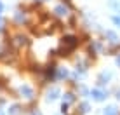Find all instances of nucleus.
<instances>
[{"mask_svg":"<svg viewBox=\"0 0 120 115\" xmlns=\"http://www.w3.org/2000/svg\"><path fill=\"white\" fill-rule=\"evenodd\" d=\"M61 46H63V49H61L63 56H68V52H71L73 49L78 46V38L73 37V35H66L63 38V42H61Z\"/></svg>","mask_w":120,"mask_h":115,"instance_id":"f257e3e1","label":"nucleus"},{"mask_svg":"<svg viewBox=\"0 0 120 115\" xmlns=\"http://www.w3.org/2000/svg\"><path fill=\"white\" fill-rule=\"evenodd\" d=\"M90 96L96 101H103L108 94H106V91H103V89H92V91H90Z\"/></svg>","mask_w":120,"mask_h":115,"instance_id":"f03ea898","label":"nucleus"},{"mask_svg":"<svg viewBox=\"0 0 120 115\" xmlns=\"http://www.w3.org/2000/svg\"><path fill=\"white\" fill-rule=\"evenodd\" d=\"M19 91H21V94L26 98V100H31V98H33V89L30 87V85H21Z\"/></svg>","mask_w":120,"mask_h":115,"instance_id":"7ed1b4c3","label":"nucleus"},{"mask_svg":"<svg viewBox=\"0 0 120 115\" xmlns=\"http://www.w3.org/2000/svg\"><path fill=\"white\" fill-rule=\"evenodd\" d=\"M57 94H59V89H57V87H52V89H49V92H47V100H49V101L56 100V98H57Z\"/></svg>","mask_w":120,"mask_h":115,"instance_id":"20e7f679","label":"nucleus"},{"mask_svg":"<svg viewBox=\"0 0 120 115\" xmlns=\"http://www.w3.org/2000/svg\"><path fill=\"white\" fill-rule=\"evenodd\" d=\"M54 12H56V16H59V18H63V16H66V14H68V9H66L64 5H57L56 9H54Z\"/></svg>","mask_w":120,"mask_h":115,"instance_id":"39448f33","label":"nucleus"},{"mask_svg":"<svg viewBox=\"0 0 120 115\" xmlns=\"http://www.w3.org/2000/svg\"><path fill=\"white\" fill-rule=\"evenodd\" d=\"M110 79H111V72H103L101 75H99V82H101V84H106Z\"/></svg>","mask_w":120,"mask_h":115,"instance_id":"423d86ee","label":"nucleus"},{"mask_svg":"<svg viewBox=\"0 0 120 115\" xmlns=\"http://www.w3.org/2000/svg\"><path fill=\"white\" fill-rule=\"evenodd\" d=\"M68 77V70L66 68H59L57 70V79H66Z\"/></svg>","mask_w":120,"mask_h":115,"instance_id":"0eeeda50","label":"nucleus"},{"mask_svg":"<svg viewBox=\"0 0 120 115\" xmlns=\"http://www.w3.org/2000/svg\"><path fill=\"white\" fill-rule=\"evenodd\" d=\"M14 18H16V21H18V23H24V21H26V16H24L23 12H16Z\"/></svg>","mask_w":120,"mask_h":115,"instance_id":"6e6552de","label":"nucleus"},{"mask_svg":"<svg viewBox=\"0 0 120 115\" xmlns=\"http://www.w3.org/2000/svg\"><path fill=\"white\" fill-rule=\"evenodd\" d=\"M106 37H108V38H110V42H111V44H115V42H117V40H118V37L115 35L113 31H106Z\"/></svg>","mask_w":120,"mask_h":115,"instance_id":"1a4fd4ad","label":"nucleus"},{"mask_svg":"<svg viewBox=\"0 0 120 115\" xmlns=\"http://www.w3.org/2000/svg\"><path fill=\"white\" fill-rule=\"evenodd\" d=\"M105 115H117V108H115V106H108V108H105Z\"/></svg>","mask_w":120,"mask_h":115,"instance_id":"9d476101","label":"nucleus"},{"mask_svg":"<svg viewBox=\"0 0 120 115\" xmlns=\"http://www.w3.org/2000/svg\"><path fill=\"white\" fill-rule=\"evenodd\" d=\"M16 40H18V44H19V46H23V44H26V37H24V35H18V37H16Z\"/></svg>","mask_w":120,"mask_h":115,"instance_id":"9b49d317","label":"nucleus"},{"mask_svg":"<svg viewBox=\"0 0 120 115\" xmlns=\"http://www.w3.org/2000/svg\"><path fill=\"white\" fill-rule=\"evenodd\" d=\"M110 7H113V9H118V11H120V0H110Z\"/></svg>","mask_w":120,"mask_h":115,"instance_id":"f8f14e48","label":"nucleus"},{"mask_svg":"<svg viewBox=\"0 0 120 115\" xmlns=\"http://www.w3.org/2000/svg\"><path fill=\"white\" fill-rule=\"evenodd\" d=\"M78 108H80V112H82V113H85V112H89V105H87V103H82L80 106H78Z\"/></svg>","mask_w":120,"mask_h":115,"instance_id":"ddd939ff","label":"nucleus"},{"mask_svg":"<svg viewBox=\"0 0 120 115\" xmlns=\"http://www.w3.org/2000/svg\"><path fill=\"white\" fill-rule=\"evenodd\" d=\"M64 96H66V103H71V101H73V94H71V92L64 94Z\"/></svg>","mask_w":120,"mask_h":115,"instance_id":"4468645a","label":"nucleus"},{"mask_svg":"<svg viewBox=\"0 0 120 115\" xmlns=\"http://www.w3.org/2000/svg\"><path fill=\"white\" fill-rule=\"evenodd\" d=\"M19 113V108H18V106H12V108H11V115H18Z\"/></svg>","mask_w":120,"mask_h":115,"instance_id":"2eb2a0df","label":"nucleus"},{"mask_svg":"<svg viewBox=\"0 0 120 115\" xmlns=\"http://www.w3.org/2000/svg\"><path fill=\"white\" fill-rule=\"evenodd\" d=\"M111 19H113V23L117 24V26H120V16H113Z\"/></svg>","mask_w":120,"mask_h":115,"instance_id":"dca6fc26","label":"nucleus"},{"mask_svg":"<svg viewBox=\"0 0 120 115\" xmlns=\"http://www.w3.org/2000/svg\"><path fill=\"white\" fill-rule=\"evenodd\" d=\"M2 12H4V4L0 2V14H2Z\"/></svg>","mask_w":120,"mask_h":115,"instance_id":"f3484780","label":"nucleus"},{"mask_svg":"<svg viewBox=\"0 0 120 115\" xmlns=\"http://www.w3.org/2000/svg\"><path fill=\"white\" fill-rule=\"evenodd\" d=\"M117 65L120 66V56H117Z\"/></svg>","mask_w":120,"mask_h":115,"instance_id":"a211bd4d","label":"nucleus"},{"mask_svg":"<svg viewBox=\"0 0 120 115\" xmlns=\"http://www.w3.org/2000/svg\"><path fill=\"white\" fill-rule=\"evenodd\" d=\"M33 115H40V113H38V112H35V113H33Z\"/></svg>","mask_w":120,"mask_h":115,"instance_id":"6ab92c4d","label":"nucleus"},{"mask_svg":"<svg viewBox=\"0 0 120 115\" xmlns=\"http://www.w3.org/2000/svg\"><path fill=\"white\" fill-rule=\"evenodd\" d=\"M118 100H120V91H118Z\"/></svg>","mask_w":120,"mask_h":115,"instance_id":"aec40b11","label":"nucleus"}]
</instances>
